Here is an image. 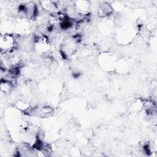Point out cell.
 I'll list each match as a JSON object with an SVG mask.
<instances>
[{
  "label": "cell",
  "instance_id": "1",
  "mask_svg": "<svg viewBox=\"0 0 157 157\" xmlns=\"http://www.w3.org/2000/svg\"><path fill=\"white\" fill-rule=\"evenodd\" d=\"M15 39L10 34H4L0 37V48L5 52L11 50L15 45Z\"/></svg>",
  "mask_w": 157,
  "mask_h": 157
},
{
  "label": "cell",
  "instance_id": "2",
  "mask_svg": "<svg viewBox=\"0 0 157 157\" xmlns=\"http://www.w3.org/2000/svg\"><path fill=\"white\" fill-rule=\"evenodd\" d=\"M34 47L36 51L39 53H46L50 48L48 38L45 35L37 36L36 39L34 40Z\"/></svg>",
  "mask_w": 157,
  "mask_h": 157
},
{
  "label": "cell",
  "instance_id": "3",
  "mask_svg": "<svg viewBox=\"0 0 157 157\" xmlns=\"http://www.w3.org/2000/svg\"><path fill=\"white\" fill-rule=\"evenodd\" d=\"M103 55L99 58L100 64L107 71L112 70L115 66V58L112 55L109 53H102Z\"/></svg>",
  "mask_w": 157,
  "mask_h": 157
},
{
  "label": "cell",
  "instance_id": "4",
  "mask_svg": "<svg viewBox=\"0 0 157 157\" xmlns=\"http://www.w3.org/2000/svg\"><path fill=\"white\" fill-rule=\"evenodd\" d=\"M74 7L78 13L85 14L90 10V3L87 1H77L74 3Z\"/></svg>",
  "mask_w": 157,
  "mask_h": 157
},
{
  "label": "cell",
  "instance_id": "5",
  "mask_svg": "<svg viewBox=\"0 0 157 157\" xmlns=\"http://www.w3.org/2000/svg\"><path fill=\"white\" fill-rule=\"evenodd\" d=\"M98 13L100 17H105L113 13V7L107 2H103L99 5L98 9Z\"/></svg>",
  "mask_w": 157,
  "mask_h": 157
},
{
  "label": "cell",
  "instance_id": "6",
  "mask_svg": "<svg viewBox=\"0 0 157 157\" xmlns=\"http://www.w3.org/2000/svg\"><path fill=\"white\" fill-rule=\"evenodd\" d=\"M40 4L43 10L50 13H55L57 9V5L53 1H40Z\"/></svg>",
  "mask_w": 157,
  "mask_h": 157
},
{
  "label": "cell",
  "instance_id": "7",
  "mask_svg": "<svg viewBox=\"0 0 157 157\" xmlns=\"http://www.w3.org/2000/svg\"><path fill=\"white\" fill-rule=\"evenodd\" d=\"M0 87L2 92L4 93H7L11 91L12 88V84L11 82L4 79L1 80Z\"/></svg>",
  "mask_w": 157,
  "mask_h": 157
},
{
  "label": "cell",
  "instance_id": "8",
  "mask_svg": "<svg viewBox=\"0 0 157 157\" xmlns=\"http://www.w3.org/2000/svg\"><path fill=\"white\" fill-rule=\"evenodd\" d=\"M15 106L18 109L20 110L21 111H24V112H28L31 109L30 105L29 104H28L27 102H25L24 101H18L16 103Z\"/></svg>",
  "mask_w": 157,
  "mask_h": 157
},
{
  "label": "cell",
  "instance_id": "9",
  "mask_svg": "<svg viewBox=\"0 0 157 157\" xmlns=\"http://www.w3.org/2000/svg\"><path fill=\"white\" fill-rule=\"evenodd\" d=\"M53 109L48 107V106H45V107H42V112L43 113H45V114H48V113H51L53 112Z\"/></svg>",
  "mask_w": 157,
  "mask_h": 157
}]
</instances>
